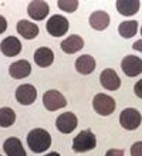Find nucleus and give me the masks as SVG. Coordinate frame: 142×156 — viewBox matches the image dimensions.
<instances>
[{"mask_svg": "<svg viewBox=\"0 0 142 156\" xmlns=\"http://www.w3.org/2000/svg\"><path fill=\"white\" fill-rule=\"evenodd\" d=\"M141 34H142V27H141Z\"/></svg>", "mask_w": 142, "mask_h": 156, "instance_id": "c756f323", "label": "nucleus"}, {"mask_svg": "<svg viewBox=\"0 0 142 156\" xmlns=\"http://www.w3.org/2000/svg\"><path fill=\"white\" fill-rule=\"evenodd\" d=\"M46 156H60V155H58L57 152H50L49 155H46Z\"/></svg>", "mask_w": 142, "mask_h": 156, "instance_id": "c85d7f7f", "label": "nucleus"}, {"mask_svg": "<svg viewBox=\"0 0 142 156\" xmlns=\"http://www.w3.org/2000/svg\"><path fill=\"white\" fill-rule=\"evenodd\" d=\"M142 121V116L139 114V111H137L135 108H126L121 112V116H119V123L124 129H128V131H134L137 128H139Z\"/></svg>", "mask_w": 142, "mask_h": 156, "instance_id": "20e7f679", "label": "nucleus"}, {"mask_svg": "<svg viewBox=\"0 0 142 156\" xmlns=\"http://www.w3.org/2000/svg\"><path fill=\"white\" fill-rule=\"evenodd\" d=\"M0 50H2V53L4 55H7V57H14L17 54H20L21 51V43L17 40L16 37H6L2 43H0Z\"/></svg>", "mask_w": 142, "mask_h": 156, "instance_id": "f8f14e48", "label": "nucleus"}, {"mask_svg": "<svg viewBox=\"0 0 142 156\" xmlns=\"http://www.w3.org/2000/svg\"><path fill=\"white\" fill-rule=\"evenodd\" d=\"M93 107L97 114H100L102 116H108L115 109V101H114V98H111L105 94H97L94 97Z\"/></svg>", "mask_w": 142, "mask_h": 156, "instance_id": "7ed1b4c3", "label": "nucleus"}, {"mask_svg": "<svg viewBox=\"0 0 142 156\" xmlns=\"http://www.w3.org/2000/svg\"><path fill=\"white\" fill-rule=\"evenodd\" d=\"M132 48L137 50V51H141V53H142V40L135 41L134 44H132Z\"/></svg>", "mask_w": 142, "mask_h": 156, "instance_id": "cd10ccee", "label": "nucleus"}, {"mask_svg": "<svg viewBox=\"0 0 142 156\" xmlns=\"http://www.w3.org/2000/svg\"><path fill=\"white\" fill-rule=\"evenodd\" d=\"M121 68L128 77H137L142 73V60L135 55H126L121 62Z\"/></svg>", "mask_w": 142, "mask_h": 156, "instance_id": "0eeeda50", "label": "nucleus"}, {"mask_svg": "<svg viewBox=\"0 0 142 156\" xmlns=\"http://www.w3.org/2000/svg\"><path fill=\"white\" fill-rule=\"evenodd\" d=\"M95 146H97V139L89 129L81 131L73 140L74 152H88V151H93Z\"/></svg>", "mask_w": 142, "mask_h": 156, "instance_id": "f03ea898", "label": "nucleus"}, {"mask_svg": "<svg viewBox=\"0 0 142 156\" xmlns=\"http://www.w3.org/2000/svg\"><path fill=\"white\" fill-rule=\"evenodd\" d=\"M134 92H135V95H137L138 98H142V80H139V81L135 84Z\"/></svg>", "mask_w": 142, "mask_h": 156, "instance_id": "393cba45", "label": "nucleus"}, {"mask_svg": "<svg viewBox=\"0 0 142 156\" xmlns=\"http://www.w3.org/2000/svg\"><path fill=\"white\" fill-rule=\"evenodd\" d=\"M6 29H7V21H6V19L3 16H0V34L4 33Z\"/></svg>", "mask_w": 142, "mask_h": 156, "instance_id": "bb28decb", "label": "nucleus"}, {"mask_svg": "<svg viewBox=\"0 0 142 156\" xmlns=\"http://www.w3.org/2000/svg\"><path fill=\"white\" fill-rule=\"evenodd\" d=\"M118 31L124 38H131L134 37L137 31H138V21L135 20H129V21H124L119 24Z\"/></svg>", "mask_w": 142, "mask_h": 156, "instance_id": "412c9836", "label": "nucleus"}, {"mask_svg": "<svg viewBox=\"0 0 142 156\" xmlns=\"http://www.w3.org/2000/svg\"><path fill=\"white\" fill-rule=\"evenodd\" d=\"M89 26L93 27L94 30H105L108 26H110V16L108 13L102 12V10H97L94 12L91 16H89Z\"/></svg>", "mask_w": 142, "mask_h": 156, "instance_id": "4468645a", "label": "nucleus"}, {"mask_svg": "<svg viewBox=\"0 0 142 156\" xmlns=\"http://www.w3.org/2000/svg\"><path fill=\"white\" fill-rule=\"evenodd\" d=\"M57 4H58V7H60L61 10H64V12H67V13L75 12L78 7L77 0H60Z\"/></svg>", "mask_w": 142, "mask_h": 156, "instance_id": "5701e85b", "label": "nucleus"}, {"mask_svg": "<svg viewBox=\"0 0 142 156\" xmlns=\"http://www.w3.org/2000/svg\"><path fill=\"white\" fill-rule=\"evenodd\" d=\"M75 70L82 75H88L95 70V60L91 55H81L75 61Z\"/></svg>", "mask_w": 142, "mask_h": 156, "instance_id": "aec40b11", "label": "nucleus"}, {"mask_svg": "<svg viewBox=\"0 0 142 156\" xmlns=\"http://www.w3.org/2000/svg\"><path fill=\"white\" fill-rule=\"evenodd\" d=\"M9 73L13 78L16 80H21V78H26L30 75L31 73V66L30 62L26 61V60H19V61L13 62L10 68H9Z\"/></svg>", "mask_w": 142, "mask_h": 156, "instance_id": "ddd939ff", "label": "nucleus"}, {"mask_svg": "<svg viewBox=\"0 0 142 156\" xmlns=\"http://www.w3.org/2000/svg\"><path fill=\"white\" fill-rule=\"evenodd\" d=\"M3 149L7 156H27L21 140L19 138H9L3 145Z\"/></svg>", "mask_w": 142, "mask_h": 156, "instance_id": "2eb2a0df", "label": "nucleus"}, {"mask_svg": "<svg viewBox=\"0 0 142 156\" xmlns=\"http://www.w3.org/2000/svg\"><path fill=\"white\" fill-rule=\"evenodd\" d=\"M131 156H142V140L141 142H135L131 146Z\"/></svg>", "mask_w": 142, "mask_h": 156, "instance_id": "b1692460", "label": "nucleus"}, {"mask_svg": "<svg viewBox=\"0 0 142 156\" xmlns=\"http://www.w3.org/2000/svg\"><path fill=\"white\" fill-rule=\"evenodd\" d=\"M50 12V7L49 4L46 3V2H41V0H34L31 3L28 4L27 7V13L28 16L31 17L33 20H44L47 14Z\"/></svg>", "mask_w": 142, "mask_h": 156, "instance_id": "9b49d317", "label": "nucleus"}, {"mask_svg": "<svg viewBox=\"0 0 142 156\" xmlns=\"http://www.w3.org/2000/svg\"><path fill=\"white\" fill-rule=\"evenodd\" d=\"M27 145L33 152H46L51 146V136L46 129L37 128V129H33L27 135Z\"/></svg>", "mask_w": 142, "mask_h": 156, "instance_id": "f257e3e1", "label": "nucleus"}, {"mask_svg": "<svg viewBox=\"0 0 142 156\" xmlns=\"http://www.w3.org/2000/svg\"><path fill=\"white\" fill-rule=\"evenodd\" d=\"M84 47V40H82L80 36H77V34H73V36H70V37H67L63 43H61V48H63V51L67 54H74L77 53V51H80V50Z\"/></svg>", "mask_w": 142, "mask_h": 156, "instance_id": "f3484780", "label": "nucleus"}, {"mask_svg": "<svg viewBox=\"0 0 142 156\" xmlns=\"http://www.w3.org/2000/svg\"><path fill=\"white\" fill-rule=\"evenodd\" d=\"M105 156H124V151H121V149H110L105 153Z\"/></svg>", "mask_w": 142, "mask_h": 156, "instance_id": "a878e982", "label": "nucleus"}, {"mask_svg": "<svg viewBox=\"0 0 142 156\" xmlns=\"http://www.w3.org/2000/svg\"><path fill=\"white\" fill-rule=\"evenodd\" d=\"M37 98V90L31 84H23L16 90V99L21 105H31Z\"/></svg>", "mask_w": 142, "mask_h": 156, "instance_id": "6e6552de", "label": "nucleus"}, {"mask_svg": "<svg viewBox=\"0 0 142 156\" xmlns=\"http://www.w3.org/2000/svg\"><path fill=\"white\" fill-rule=\"evenodd\" d=\"M115 7L122 16H134L141 7V3L139 0H118Z\"/></svg>", "mask_w": 142, "mask_h": 156, "instance_id": "a211bd4d", "label": "nucleus"}, {"mask_svg": "<svg viewBox=\"0 0 142 156\" xmlns=\"http://www.w3.org/2000/svg\"><path fill=\"white\" fill-rule=\"evenodd\" d=\"M77 116L74 115L73 112H64L61 114L56 121V126L61 133H70L77 128Z\"/></svg>", "mask_w": 142, "mask_h": 156, "instance_id": "1a4fd4ad", "label": "nucleus"}, {"mask_svg": "<svg viewBox=\"0 0 142 156\" xmlns=\"http://www.w3.org/2000/svg\"><path fill=\"white\" fill-rule=\"evenodd\" d=\"M100 81H101V85L104 88L110 91H117L121 87V78L112 68H107L102 71L100 75Z\"/></svg>", "mask_w": 142, "mask_h": 156, "instance_id": "9d476101", "label": "nucleus"}, {"mask_svg": "<svg viewBox=\"0 0 142 156\" xmlns=\"http://www.w3.org/2000/svg\"><path fill=\"white\" fill-rule=\"evenodd\" d=\"M16 121V114L12 108L9 107H3L0 108V126L3 128H9L12 126Z\"/></svg>", "mask_w": 142, "mask_h": 156, "instance_id": "4be33fe9", "label": "nucleus"}, {"mask_svg": "<svg viewBox=\"0 0 142 156\" xmlns=\"http://www.w3.org/2000/svg\"><path fill=\"white\" fill-rule=\"evenodd\" d=\"M17 31L20 34L21 37L27 38V40H31V38L37 37V34H38V27L37 24L31 23V21H27V20H20L17 23Z\"/></svg>", "mask_w": 142, "mask_h": 156, "instance_id": "6ab92c4d", "label": "nucleus"}, {"mask_svg": "<svg viewBox=\"0 0 142 156\" xmlns=\"http://www.w3.org/2000/svg\"><path fill=\"white\" fill-rule=\"evenodd\" d=\"M43 104H44V108L47 111H57L60 108H64L67 105V101L61 92L56 90H50L43 97Z\"/></svg>", "mask_w": 142, "mask_h": 156, "instance_id": "423d86ee", "label": "nucleus"}, {"mask_svg": "<svg viewBox=\"0 0 142 156\" xmlns=\"http://www.w3.org/2000/svg\"><path fill=\"white\" fill-rule=\"evenodd\" d=\"M34 61L38 67H49L53 64L54 61V54L53 51L49 48V47H40V48L36 50V53H34Z\"/></svg>", "mask_w": 142, "mask_h": 156, "instance_id": "dca6fc26", "label": "nucleus"}, {"mask_svg": "<svg viewBox=\"0 0 142 156\" xmlns=\"http://www.w3.org/2000/svg\"><path fill=\"white\" fill-rule=\"evenodd\" d=\"M47 31L53 37H61L68 31V20L60 14H54L47 21Z\"/></svg>", "mask_w": 142, "mask_h": 156, "instance_id": "39448f33", "label": "nucleus"}]
</instances>
